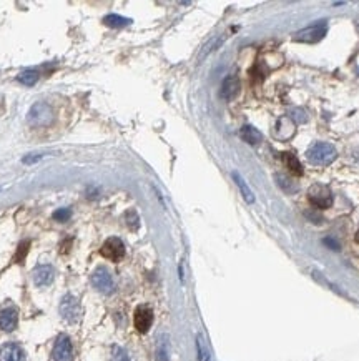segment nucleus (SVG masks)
Returning a JSON list of instances; mask_svg holds the SVG:
<instances>
[{"label": "nucleus", "mask_w": 359, "mask_h": 361, "mask_svg": "<svg viewBox=\"0 0 359 361\" xmlns=\"http://www.w3.org/2000/svg\"><path fill=\"white\" fill-rule=\"evenodd\" d=\"M338 157V152L334 148V145L326 143V141H318V143L311 145L306 152V158L311 165H318V167H326V165L333 163Z\"/></svg>", "instance_id": "1"}, {"label": "nucleus", "mask_w": 359, "mask_h": 361, "mask_svg": "<svg viewBox=\"0 0 359 361\" xmlns=\"http://www.w3.org/2000/svg\"><path fill=\"white\" fill-rule=\"evenodd\" d=\"M326 32H328V20H318L313 25L304 27L300 32H296L293 35V40L301 43H318L320 40L324 39Z\"/></svg>", "instance_id": "2"}, {"label": "nucleus", "mask_w": 359, "mask_h": 361, "mask_svg": "<svg viewBox=\"0 0 359 361\" xmlns=\"http://www.w3.org/2000/svg\"><path fill=\"white\" fill-rule=\"evenodd\" d=\"M308 201L314 208L326 210L333 205V193L326 185H313L308 192Z\"/></svg>", "instance_id": "3"}, {"label": "nucleus", "mask_w": 359, "mask_h": 361, "mask_svg": "<svg viewBox=\"0 0 359 361\" xmlns=\"http://www.w3.org/2000/svg\"><path fill=\"white\" fill-rule=\"evenodd\" d=\"M27 120L32 127H47L52 121V108L50 105L45 102H38L35 105H32V108L29 110V115H27Z\"/></svg>", "instance_id": "4"}, {"label": "nucleus", "mask_w": 359, "mask_h": 361, "mask_svg": "<svg viewBox=\"0 0 359 361\" xmlns=\"http://www.w3.org/2000/svg\"><path fill=\"white\" fill-rule=\"evenodd\" d=\"M82 315L80 303L74 295H65L60 301V316L68 323H76Z\"/></svg>", "instance_id": "5"}, {"label": "nucleus", "mask_w": 359, "mask_h": 361, "mask_svg": "<svg viewBox=\"0 0 359 361\" xmlns=\"http://www.w3.org/2000/svg\"><path fill=\"white\" fill-rule=\"evenodd\" d=\"M92 285L95 286L96 291H100V293L103 295H110L113 293L115 290V283H113V278H112L110 271L107 268H96L94 271V275H92Z\"/></svg>", "instance_id": "6"}, {"label": "nucleus", "mask_w": 359, "mask_h": 361, "mask_svg": "<svg viewBox=\"0 0 359 361\" xmlns=\"http://www.w3.org/2000/svg\"><path fill=\"white\" fill-rule=\"evenodd\" d=\"M100 255H102L103 258L110 260V261H120V260L125 257L123 241L116 237L108 238V240L102 245V248H100Z\"/></svg>", "instance_id": "7"}, {"label": "nucleus", "mask_w": 359, "mask_h": 361, "mask_svg": "<svg viewBox=\"0 0 359 361\" xmlns=\"http://www.w3.org/2000/svg\"><path fill=\"white\" fill-rule=\"evenodd\" d=\"M54 361H74V344L67 335H60L52 351Z\"/></svg>", "instance_id": "8"}, {"label": "nucleus", "mask_w": 359, "mask_h": 361, "mask_svg": "<svg viewBox=\"0 0 359 361\" xmlns=\"http://www.w3.org/2000/svg\"><path fill=\"white\" fill-rule=\"evenodd\" d=\"M133 324L138 333H147L153 324V310L147 305H140L133 313Z\"/></svg>", "instance_id": "9"}, {"label": "nucleus", "mask_w": 359, "mask_h": 361, "mask_svg": "<svg viewBox=\"0 0 359 361\" xmlns=\"http://www.w3.org/2000/svg\"><path fill=\"white\" fill-rule=\"evenodd\" d=\"M19 324V310L14 305L0 306V328L5 333H10Z\"/></svg>", "instance_id": "10"}, {"label": "nucleus", "mask_w": 359, "mask_h": 361, "mask_svg": "<svg viewBox=\"0 0 359 361\" xmlns=\"http://www.w3.org/2000/svg\"><path fill=\"white\" fill-rule=\"evenodd\" d=\"M55 278V270L52 265H38L35 266L34 271H32V280H34L35 286L38 288H45L48 285H52Z\"/></svg>", "instance_id": "11"}, {"label": "nucleus", "mask_w": 359, "mask_h": 361, "mask_svg": "<svg viewBox=\"0 0 359 361\" xmlns=\"http://www.w3.org/2000/svg\"><path fill=\"white\" fill-rule=\"evenodd\" d=\"M240 88H241L240 79H238L236 75H228L227 79L223 80L221 88H220L221 99H225V100H228V102H229V100H233L238 93H240Z\"/></svg>", "instance_id": "12"}, {"label": "nucleus", "mask_w": 359, "mask_h": 361, "mask_svg": "<svg viewBox=\"0 0 359 361\" xmlns=\"http://www.w3.org/2000/svg\"><path fill=\"white\" fill-rule=\"evenodd\" d=\"M0 361H25V353L17 343H5L0 348Z\"/></svg>", "instance_id": "13"}, {"label": "nucleus", "mask_w": 359, "mask_h": 361, "mask_svg": "<svg viewBox=\"0 0 359 361\" xmlns=\"http://www.w3.org/2000/svg\"><path fill=\"white\" fill-rule=\"evenodd\" d=\"M281 160H283L284 167L288 168V172L291 173L293 177H301L302 173H304V170H302L301 161L298 160V158L294 157L293 153H289V152L281 153Z\"/></svg>", "instance_id": "14"}, {"label": "nucleus", "mask_w": 359, "mask_h": 361, "mask_svg": "<svg viewBox=\"0 0 359 361\" xmlns=\"http://www.w3.org/2000/svg\"><path fill=\"white\" fill-rule=\"evenodd\" d=\"M240 137H241V140L246 141L248 145H258L263 140V133L258 128L251 127V125H245V127L240 130Z\"/></svg>", "instance_id": "15"}, {"label": "nucleus", "mask_w": 359, "mask_h": 361, "mask_svg": "<svg viewBox=\"0 0 359 361\" xmlns=\"http://www.w3.org/2000/svg\"><path fill=\"white\" fill-rule=\"evenodd\" d=\"M231 177H233V180H235L236 186L240 188V192H241V195H243V198H245L246 203H249V205L255 203V193L251 192V188H249L248 183L245 181V178L241 177L238 172H233Z\"/></svg>", "instance_id": "16"}, {"label": "nucleus", "mask_w": 359, "mask_h": 361, "mask_svg": "<svg viewBox=\"0 0 359 361\" xmlns=\"http://www.w3.org/2000/svg\"><path fill=\"white\" fill-rule=\"evenodd\" d=\"M196 356H198V361H211V353H209L203 335H196Z\"/></svg>", "instance_id": "17"}, {"label": "nucleus", "mask_w": 359, "mask_h": 361, "mask_svg": "<svg viewBox=\"0 0 359 361\" xmlns=\"http://www.w3.org/2000/svg\"><path fill=\"white\" fill-rule=\"evenodd\" d=\"M103 23H105V25H108V27H112V28H122V27L130 25L132 20L127 19V17H122V15L110 14V15H107V17L103 19Z\"/></svg>", "instance_id": "18"}, {"label": "nucleus", "mask_w": 359, "mask_h": 361, "mask_svg": "<svg viewBox=\"0 0 359 361\" xmlns=\"http://www.w3.org/2000/svg\"><path fill=\"white\" fill-rule=\"evenodd\" d=\"M156 360L158 361H170V343H168L167 336H161L158 343V350H156Z\"/></svg>", "instance_id": "19"}, {"label": "nucleus", "mask_w": 359, "mask_h": 361, "mask_svg": "<svg viewBox=\"0 0 359 361\" xmlns=\"http://www.w3.org/2000/svg\"><path fill=\"white\" fill-rule=\"evenodd\" d=\"M17 80L20 83H23V85H27V87H32V85H35L37 83V80H38V74H37V70H23V72H20L19 74V77H17Z\"/></svg>", "instance_id": "20"}, {"label": "nucleus", "mask_w": 359, "mask_h": 361, "mask_svg": "<svg viewBox=\"0 0 359 361\" xmlns=\"http://www.w3.org/2000/svg\"><path fill=\"white\" fill-rule=\"evenodd\" d=\"M276 180H278V185H280L286 193H293V192H296V190H298V186L294 185V181H293V180H289L288 177H284V175H276Z\"/></svg>", "instance_id": "21"}, {"label": "nucleus", "mask_w": 359, "mask_h": 361, "mask_svg": "<svg viewBox=\"0 0 359 361\" xmlns=\"http://www.w3.org/2000/svg\"><path fill=\"white\" fill-rule=\"evenodd\" d=\"M125 220H127V225L130 230H136L140 226V218L135 210H128V212L125 213Z\"/></svg>", "instance_id": "22"}, {"label": "nucleus", "mask_w": 359, "mask_h": 361, "mask_svg": "<svg viewBox=\"0 0 359 361\" xmlns=\"http://www.w3.org/2000/svg\"><path fill=\"white\" fill-rule=\"evenodd\" d=\"M220 42H221V39H220V37H216V39L209 40V42L207 43V45L203 47V50L200 52V55H198V60H200V62H201V60H203L205 57H207V55L209 54V52H211V50H215V48H216L218 45H220Z\"/></svg>", "instance_id": "23"}, {"label": "nucleus", "mask_w": 359, "mask_h": 361, "mask_svg": "<svg viewBox=\"0 0 359 361\" xmlns=\"http://www.w3.org/2000/svg\"><path fill=\"white\" fill-rule=\"evenodd\" d=\"M112 361H130V356L122 346H113L112 348Z\"/></svg>", "instance_id": "24"}, {"label": "nucleus", "mask_w": 359, "mask_h": 361, "mask_svg": "<svg viewBox=\"0 0 359 361\" xmlns=\"http://www.w3.org/2000/svg\"><path fill=\"white\" fill-rule=\"evenodd\" d=\"M70 217H72L70 208H58V210H55L54 215H52V218H54L55 221H67V220H70Z\"/></svg>", "instance_id": "25"}, {"label": "nucleus", "mask_w": 359, "mask_h": 361, "mask_svg": "<svg viewBox=\"0 0 359 361\" xmlns=\"http://www.w3.org/2000/svg\"><path fill=\"white\" fill-rule=\"evenodd\" d=\"M29 246H30V241L29 240H25V241L20 243V245H19V251H17V257H15V261L20 263L23 258H25L27 251H29Z\"/></svg>", "instance_id": "26"}, {"label": "nucleus", "mask_w": 359, "mask_h": 361, "mask_svg": "<svg viewBox=\"0 0 359 361\" xmlns=\"http://www.w3.org/2000/svg\"><path fill=\"white\" fill-rule=\"evenodd\" d=\"M293 121H298V123H304L306 120H308V117L304 115V112L300 110V108H296V110L291 112V117H289Z\"/></svg>", "instance_id": "27"}, {"label": "nucleus", "mask_w": 359, "mask_h": 361, "mask_svg": "<svg viewBox=\"0 0 359 361\" xmlns=\"http://www.w3.org/2000/svg\"><path fill=\"white\" fill-rule=\"evenodd\" d=\"M40 158H42V155H27V157L22 158V161L25 165H32V163H37Z\"/></svg>", "instance_id": "28"}, {"label": "nucleus", "mask_w": 359, "mask_h": 361, "mask_svg": "<svg viewBox=\"0 0 359 361\" xmlns=\"http://www.w3.org/2000/svg\"><path fill=\"white\" fill-rule=\"evenodd\" d=\"M324 245H328L331 250H340V243L333 238H324Z\"/></svg>", "instance_id": "29"}, {"label": "nucleus", "mask_w": 359, "mask_h": 361, "mask_svg": "<svg viewBox=\"0 0 359 361\" xmlns=\"http://www.w3.org/2000/svg\"><path fill=\"white\" fill-rule=\"evenodd\" d=\"M354 240H356V243H358V245H359V230H358V232H356V237H354Z\"/></svg>", "instance_id": "30"}]
</instances>
